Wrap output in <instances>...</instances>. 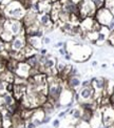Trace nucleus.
<instances>
[{"label":"nucleus","instance_id":"nucleus-3","mask_svg":"<svg viewBox=\"0 0 114 128\" xmlns=\"http://www.w3.org/2000/svg\"><path fill=\"white\" fill-rule=\"evenodd\" d=\"M78 10L81 19L87 17H94L97 10L92 0H81L78 3Z\"/></svg>","mask_w":114,"mask_h":128},{"label":"nucleus","instance_id":"nucleus-39","mask_svg":"<svg viewBox=\"0 0 114 128\" xmlns=\"http://www.w3.org/2000/svg\"><path fill=\"white\" fill-rule=\"evenodd\" d=\"M101 68H107V64H102V65H101Z\"/></svg>","mask_w":114,"mask_h":128},{"label":"nucleus","instance_id":"nucleus-41","mask_svg":"<svg viewBox=\"0 0 114 128\" xmlns=\"http://www.w3.org/2000/svg\"><path fill=\"white\" fill-rule=\"evenodd\" d=\"M58 128H66V127H58Z\"/></svg>","mask_w":114,"mask_h":128},{"label":"nucleus","instance_id":"nucleus-36","mask_svg":"<svg viewBox=\"0 0 114 128\" xmlns=\"http://www.w3.org/2000/svg\"><path fill=\"white\" fill-rule=\"evenodd\" d=\"M0 128H2V116H1V112H0Z\"/></svg>","mask_w":114,"mask_h":128},{"label":"nucleus","instance_id":"nucleus-25","mask_svg":"<svg viewBox=\"0 0 114 128\" xmlns=\"http://www.w3.org/2000/svg\"><path fill=\"white\" fill-rule=\"evenodd\" d=\"M41 42H42V44L48 45V44H50V43H51V38H50V37L43 36L42 38H41Z\"/></svg>","mask_w":114,"mask_h":128},{"label":"nucleus","instance_id":"nucleus-16","mask_svg":"<svg viewBox=\"0 0 114 128\" xmlns=\"http://www.w3.org/2000/svg\"><path fill=\"white\" fill-rule=\"evenodd\" d=\"M25 37H26V44L28 45L33 47L35 50H38L39 48H41L42 42L40 38H37V37H33V36H25Z\"/></svg>","mask_w":114,"mask_h":128},{"label":"nucleus","instance_id":"nucleus-23","mask_svg":"<svg viewBox=\"0 0 114 128\" xmlns=\"http://www.w3.org/2000/svg\"><path fill=\"white\" fill-rule=\"evenodd\" d=\"M24 125H25L26 128H38V126H36V124L31 119L24 121Z\"/></svg>","mask_w":114,"mask_h":128},{"label":"nucleus","instance_id":"nucleus-32","mask_svg":"<svg viewBox=\"0 0 114 128\" xmlns=\"http://www.w3.org/2000/svg\"><path fill=\"white\" fill-rule=\"evenodd\" d=\"M63 59L66 60V61H70V60H71V54L67 52L66 55H63Z\"/></svg>","mask_w":114,"mask_h":128},{"label":"nucleus","instance_id":"nucleus-18","mask_svg":"<svg viewBox=\"0 0 114 128\" xmlns=\"http://www.w3.org/2000/svg\"><path fill=\"white\" fill-rule=\"evenodd\" d=\"M1 98H2V105L5 106V107H10V106H12L13 104L16 103V100L12 94L5 92L1 96Z\"/></svg>","mask_w":114,"mask_h":128},{"label":"nucleus","instance_id":"nucleus-34","mask_svg":"<svg viewBox=\"0 0 114 128\" xmlns=\"http://www.w3.org/2000/svg\"><path fill=\"white\" fill-rule=\"evenodd\" d=\"M67 116V112L66 111H61V112H59L58 114V118L59 119H61V118H63V116Z\"/></svg>","mask_w":114,"mask_h":128},{"label":"nucleus","instance_id":"nucleus-26","mask_svg":"<svg viewBox=\"0 0 114 128\" xmlns=\"http://www.w3.org/2000/svg\"><path fill=\"white\" fill-rule=\"evenodd\" d=\"M59 126H60V120L59 119H55L52 121V127L53 128H58Z\"/></svg>","mask_w":114,"mask_h":128},{"label":"nucleus","instance_id":"nucleus-42","mask_svg":"<svg viewBox=\"0 0 114 128\" xmlns=\"http://www.w3.org/2000/svg\"><path fill=\"white\" fill-rule=\"evenodd\" d=\"M0 5H1V0H0Z\"/></svg>","mask_w":114,"mask_h":128},{"label":"nucleus","instance_id":"nucleus-35","mask_svg":"<svg viewBox=\"0 0 114 128\" xmlns=\"http://www.w3.org/2000/svg\"><path fill=\"white\" fill-rule=\"evenodd\" d=\"M110 102H111V104H112V105H114V90H113L112 94L110 96Z\"/></svg>","mask_w":114,"mask_h":128},{"label":"nucleus","instance_id":"nucleus-1","mask_svg":"<svg viewBox=\"0 0 114 128\" xmlns=\"http://www.w3.org/2000/svg\"><path fill=\"white\" fill-rule=\"evenodd\" d=\"M26 10H28L23 6V4L19 0H12L3 8L5 17L8 19H16V20H22Z\"/></svg>","mask_w":114,"mask_h":128},{"label":"nucleus","instance_id":"nucleus-30","mask_svg":"<svg viewBox=\"0 0 114 128\" xmlns=\"http://www.w3.org/2000/svg\"><path fill=\"white\" fill-rule=\"evenodd\" d=\"M3 70H5V64L1 59H0V74H1Z\"/></svg>","mask_w":114,"mask_h":128},{"label":"nucleus","instance_id":"nucleus-8","mask_svg":"<svg viewBox=\"0 0 114 128\" xmlns=\"http://www.w3.org/2000/svg\"><path fill=\"white\" fill-rule=\"evenodd\" d=\"M77 94H78V98L79 101L78 102H85V101H91V100H94V89L93 87L91 86H87V87H80L77 90Z\"/></svg>","mask_w":114,"mask_h":128},{"label":"nucleus","instance_id":"nucleus-6","mask_svg":"<svg viewBox=\"0 0 114 128\" xmlns=\"http://www.w3.org/2000/svg\"><path fill=\"white\" fill-rule=\"evenodd\" d=\"M26 46V37L25 35H18L15 36L10 42V50L21 52Z\"/></svg>","mask_w":114,"mask_h":128},{"label":"nucleus","instance_id":"nucleus-20","mask_svg":"<svg viewBox=\"0 0 114 128\" xmlns=\"http://www.w3.org/2000/svg\"><path fill=\"white\" fill-rule=\"evenodd\" d=\"M73 26H74V24H72L71 22H62L61 23V25H60V28H61V30L63 32V33H67V34H69L70 35V33L72 32V30H73Z\"/></svg>","mask_w":114,"mask_h":128},{"label":"nucleus","instance_id":"nucleus-37","mask_svg":"<svg viewBox=\"0 0 114 128\" xmlns=\"http://www.w3.org/2000/svg\"><path fill=\"white\" fill-rule=\"evenodd\" d=\"M15 128H26V127H25V125H24V123H23V124H21V125H19V126H17V127H15Z\"/></svg>","mask_w":114,"mask_h":128},{"label":"nucleus","instance_id":"nucleus-12","mask_svg":"<svg viewBox=\"0 0 114 128\" xmlns=\"http://www.w3.org/2000/svg\"><path fill=\"white\" fill-rule=\"evenodd\" d=\"M94 23H95L94 17H87V18L81 19L79 25H80V28L84 33H88L90 30H93Z\"/></svg>","mask_w":114,"mask_h":128},{"label":"nucleus","instance_id":"nucleus-14","mask_svg":"<svg viewBox=\"0 0 114 128\" xmlns=\"http://www.w3.org/2000/svg\"><path fill=\"white\" fill-rule=\"evenodd\" d=\"M111 33V30L108 28V26H105V25H101V28L98 30V35H97V40L95 43L98 44V45H101L104 44L105 42L107 41L108 37H109Z\"/></svg>","mask_w":114,"mask_h":128},{"label":"nucleus","instance_id":"nucleus-5","mask_svg":"<svg viewBox=\"0 0 114 128\" xmlns=\"http://www.w3.org/2000/svg\"><path fill=\"white\" fill-rule=\"evenodd\" d=\"M106 83H107V80L102 77H98V78H92L91 79V86L93 87L94 89V101L97 98H102V94L105 92V88H106Z\"/></svg>","mask_w":114,"mask_h":128},{"label":"nucleus","instance_id":"nucleus-31","mask_svg":"<svg viewBox=\"0 0 114 128\" xmlns=\"http://www.w3.org/2000/svg\"><path fill=\"white\" fill-rule=\"evenodd\" d=\"M58 52H59V54H60L61 56H63V55H66V54H67V52H68V50H64V48H63V47H60V48H59V50H58Z\"/></svg>","mask_w":114,"mask_h":128},{"label":"nucleus","instance_id":"nucleus-9","mask_svg":"<svg viewBox=\"0 0 114 128\" xmlns=\"http://www.w3.org/2000/svg\"><path fill=\"white\" fill-rule=\"evenodd\" d=\"M102 126L111 127L114 125V107H106L101 111Z\"/></svg>","mask_w":114,"mask_h":128},{"label":"nucleus","instance_id":"nucleus-10","mask_svg":"<svg viewBox=\"0 0 114 128\" xmlns=\"http://www.w3.org/2000/svg\"><path fill=\"white\" fill-rule=\"evenodd\" d=\"M37 21L39 25L45 30H51L55 25L52 21L50 13H39L37 15Z\"/></svg>","mask_w":114,"mask_h":128},{"label":"nucleus","instance_id":"nucleus-13","mask_svg":"<svg viewBox=\"0 0 114 128\" xmlns=\"http://www.w3.org/2000/svg\"><path fill=\"white\" fill-rule=\"evenodd\" d=\"M89 124L91 126V128H99L100 126H102V118H101V111L96 109L93 114H92Z\"/></svg>","mask_w":114,"mask_h":128},{"label":"nucleus","instance_id":"nucleus-2","mask_svg":"<svg viewBox=\"0 0 114 128\" xmlns=\"http://www.w3.org/2000/svg\"><path fill=\"white\" fill-rule=\"evenodd\" d=\"M3 28L9 30L13 37L18 36V35H25V30L24 25L21 20H16V19H7L3 24Z\"/></svg>","mask_w":114,"mask_h":128},{"label":"nucleus","instance_id":"nucleus-38","mask_svg":"<svg viewBox=\"0 0 114 128\" xmlns=\"http://www.w3.org/2000/svg\"><path fill=\"white\" fill-rule=\"evenodd\" d=\"M97 65V62L96 61H93V62H92V66H96Z\"/></svg>","mask_w":114,"mask_h":128},{"label":"nucleus","instance_id":"nucleus-22","mask_svg":"<svg viewBox=\"0 0 114 128\" xmlns=\"http://www.w3.org/2000/svg\"><path fill=\"white\" fill-rule=\"evenodd\" d=\"M92 1H93L96 10H99L105 6V0H92Z\"/></svg>","mask_w":114,"mask_h":128},{"label":"nucleus","instance_id":"nucleus-21","mask_svg":"<svg viewBox=\"0 0 114 128\" xmlns=\"http://www.w3.org/2000/svg\"><path fill=\"white\" fill-rule=\"evenodd\" d=\"M105 8L114 15V0H105Z\"/></svg>","mask_w":114,"mask_h":128},{"label":"nucleus","instance_id":"nucleus-17","mask_svg":"<svg viewBox=\"0 0 114 128\" xmlns=\"http://www.w3.org/2000/svg\"><path fill=\"white\" fill-rule=\"evenodd\" d=\"M24 61L29 64L31 68H38L39 69V67H40L39 60H38V54H36V52L30 57H26Z\"/></svg>","mask_w":114,"mask_h":128},{"label":"nucleus","instance_id":"nucleus-43","mask_svg":"<svg viewBox=\"0 0 114 128\" xmlns=\"http://www.w3.org/2000/svg\"><path fill=\"white\" fill-rule=\"evenodd\" d=\"M112 32H113V33H114V28H113V30H112Z\"/></svg>","mask_w":114,"mask_h":128},{"label":"nucleus","instance_id":"nucleus-33","mask_svg":"<svg viewBox=\"0 0 114 128\" xmlns=\"http://www.w3.org/2000/svg\"><path fill=\"white\" fill-rule=\"evenodd\" d=\"M63 44H64L63 41H59V42H57V43L55 44V47H58V48H60V47L63 46Z\"/></svg>","mask_w":114,"mask_h":128},{"label":"nucleus","instance_id":"nucleus-44","mask_svg":"<svg viewBox=\"0 0 114 128\" xmlns=\"http://www.w3.org/2000/svg\"><path fill=\"white\" fill-rule=\"evenodd\" d=\"M113 67H114V63H113Z\"/></svg>","mask_w":114,"mask_h":128},{"label":"nucleus","instance_id":"nucleus-40","mask_svg":"<svg viewBox=\"0 0 114 128\" xmlns=\"http://www.w3.org/2000/svg\"><path fill=\"white\" fill-rule=\"evenodd\" d=\"M52 2H56V1H59V0H51Z\"/></svg>","mask_w":114,"mask_h":128},{"label":"nucleus","instance_id":"nucleus-7","mask_svg":"<svg viewBox=\"0 0 114 128\" xmlns=\"http://www.w3.org/2000/svg\"><path fill=\"white\" fill-rule=\"evenodd\" d=\"M30 72H31V67L25 61H19L17 63V66L15 69V76L22 78V79H28L30 77Z\"/></svg>","mask_w":114,"mask_h":128},{"label":"nucleus","instance_id":"nucleus-11","mask_svg":"<svg viewBox=\"0 0 114 128\" xmlns=\"http://www.w3.org/2000/svg\"><path fill=\"white\" fill-rule=\"evenodd\" d=\"M67 83H68V88L73 90V92H77L81 86V80L79 78V74H77V76L70 74L67 79Z\"/></svg>","mask_w":114,"mask_h":128},{"label":"nucleus","instance_id":"nucleus-29","mask_svg":"<svg viewBox=\"0 0 114 128\" xmlns=\"http://www.w3.org/2000/svg\"><path fill=\"white\" fill-rule=\"evenodd\" d=\"M91 85V80H85V81H81V86L80 87H87Z\"/></svg>","mask_w":114,"mask_h":128},{"label":"nucleus","instance_id":"nucleus-24","mask_svg":"<svg viewBox=\"0 0 114 128\" xmlns=\"http://www.w3.org/2000/svg\"><path fill=\"white\" fill-rule=\"evenodd\" d=\"M107 43L109 44V45H111V46L114 47V33H113V32H111L110 35H109V37H108Z\"/></svg>","mask_w":114,"mask_h":128},{"label":"nucleus","instance_id":"nucleus-4","mask_svg":"<svg viewBox=\"0 0 114 128\" xmlns=\"http://www.w3.org/2000/svg\"><path fill=\"white\" fill-rule=\"evenodd\" d=\"M94 18L100 25H105V26H107L114 19L113 14L108 8H106L105 6L96 10V14L94 16Z\"/></svg>","mask_w":114,"mask_h":128},{"label":"nucleus","instance_id":"nucleus-19","mask_svg":"<svg viewBox=\"0 0 114 128\" xmlns=\"http://www.w3.org/2000/svg\"><path fill=\"white\" fill-rule=\"evenodd\" d=\"M69 114H71L72 119H74L76 121H79L81 119V114H83V109L79 108V107H72Z\"/></svg>","mask_w":114,"mask_h":128},{"label":"nucleus","instance_id":"nucleus-27","mask_svg":"<svg viewBox=\"0 0 114 128\" xmlns=\"http://www.w3.org/2000/svg\"><path fill=\"white\" fill-rule=\"evenodd\" d=\"M51 121H52L51 116H48V114H46V116H45V118L42 119V124H48V123H50Z\"/></svg>","mask_w":114,"mask_h":128},{"label":"nucleus","instance_id":"nucleus-28","mask_svg":"<svg viewBox=\"0 0 114 128\" xmlns=\"http://www.w3.org/2000/svg\"><path fill=\"white\" fill-rule=\"evenodd\" d=\"M37 52H38V54L41 55V56H47L48 55V50L45 48V47H41V48H39Z\"/></svg>","mask_w":114,"mask_h":128},{"label":"nucleus","instance_id":"nucleus-15","mask_svg":"<svg viewBox=\"0 0 114 128\" xmlns=\"http://www.w3.org/2000/svg\"><path fill=\"white\" fill-rule=\"evenodd\" d=\"M37 4L39 13H50L52 10L53 2L51 0H39V1H37Z\"/></svg>","mask_w":114,"mask_h":128}]
</instances>
